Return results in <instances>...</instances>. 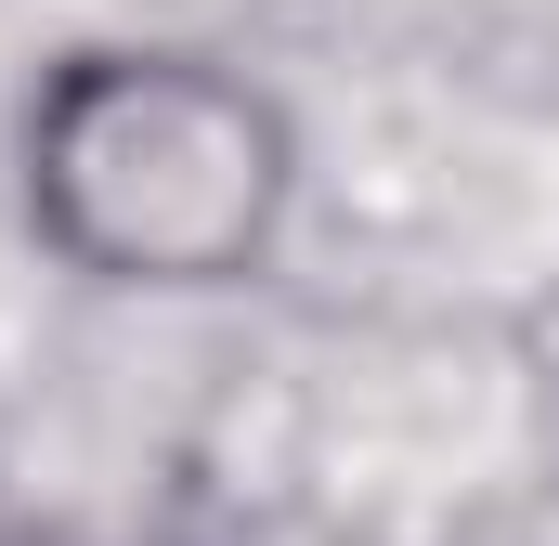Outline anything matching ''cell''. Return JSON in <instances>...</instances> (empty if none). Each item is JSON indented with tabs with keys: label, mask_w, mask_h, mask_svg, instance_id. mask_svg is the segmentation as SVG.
Segmentation results:
<instances>
[{
	"label": "cell",
	"mask_w": 559,
	"mask_h": 546,
	"mask_svg": "<svg viewBox=\"0 0 559 546\" xmlns=\"http://www.w3.org/2000/svg\"><path fill=\"white\" fill-rule=\"evenodd\" d=\"M26 156H39L52 235H79L118 195V222L92 235V261L118 286H209L274 222V131H261V105L195 79L182 52H118V66L66 79L52 118L26 131Z\"/></svg>",
	"instance_id": "6da1fadb"
}]
</instances>
